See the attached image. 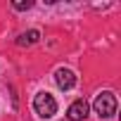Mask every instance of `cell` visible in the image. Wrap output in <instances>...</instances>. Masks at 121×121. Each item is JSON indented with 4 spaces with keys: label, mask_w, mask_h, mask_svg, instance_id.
Instances as JSON below:
<instances>
[{
    "label": "cell",
    "mask_w": 121,
    "mask_h": 121,
    "mask_svg": "<svg viewBox=\"0 0 121 121\" xmlns=\"http://www.w3.org/2000/svg\"><path fill=\"white\" fill-rule=\"evenodd\" d=\"M33 109H36L38 116L52 119V116L57 114V100H55L50 93H38V95L33 97Z\"/></svg>",
    "instance_id": "cell-1"
},
{
    "label": "cell",
    "mask_w": 121,
    "mask_h": 121,
    "mask_svg": "<svg viewBox=\"0 0 121 121\" xmlns=\"http://www.w3.org/2000/svg\"><path fill=\"white\" fill-rule=\"evenodd\" d=\"M38 38H40V33H38L36 29H31V31H26V33H22V36H19L17 45H19V48H29V45L38 43Z\"/></svg>",
    "instance_id": "cell-5"
},
{
    "label": "cell",
    "mask_w": 121,
    "mask_h": 121,
    "mask_svg": "<svg viewBox=\"0 0 121 121\" xmlns=\"http://www.w3.org/2000/svg\"><path fill=\"white\" fill-rule=\"evenodd\" d=\"M33 3H31V0H26V3H24V0H19V3H12V7L14 10H29Z\"/></svg>",
    "instance_id": "cell-6"
},
{
    "label": "cell",
    "mask_w": 121,
    "mask_h": 121,
    "mask_svg": "<svg viewBox=\"0 0 121 121\" xmlns=\"http://www.w3.org/2000/svg\"><path fill=\"white\" fill-rule=\"evenodd\" d=\"M95 112L102 119H109L112 114H116V97H114V93H109V90L100 93L95 97Z\"/></svg>",
    "instance_id": "cell-2"
},
{
    "label": "cell",
    "mask_w": 121,
    "mask_h": 121,
    "mask_svg": "<svg viewBox=\"0 0 121 121\" xmlns=\"http://www.w3.org/2000/svg\"><path fill=\"white\" fill-rule=\"evenodd\" d=\"M55 83L62 88V90H71V88L76 86V76H74L71 69H57V74H55Z\"/></svg>",
    "instance_id": "cell-3"
},
{
    "label": "cell",
    "mask_w": 121,
    "mask_h": 121,
    "mask_svg": "<svg viewBox=\"0 0 121 121\" xmlns=\"http://www.w3.org/2000/svg\"><path fill=\"white\" fill-rule=\"evenodd\" d=\"M67 116H69V121H83L86 116H88V102L81 97V100H76L69 109H67Z\"/></svg>",
    "instance_id": "cell-4"
}]
</instances>
